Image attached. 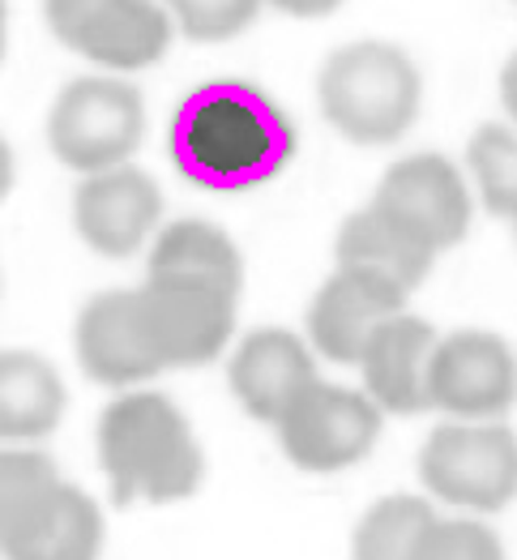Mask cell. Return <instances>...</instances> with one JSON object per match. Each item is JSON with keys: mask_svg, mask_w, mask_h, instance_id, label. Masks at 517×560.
I'll use <instances>...</instances> for the list:
<instances>
[{"mask_svg": "<svg viewBox=\"0 0 517 560\" xmlns=\"http://www.w3.org/2000/svg\"><path fill=\"white\" fill-rule=\"evenodd\" d=\"M295 150V125L261 86L219 78L188 91L172 120V154L205 188H252L274 180Z\"/></svg>", "mask_w": 517, "mask_h": 560, "instance_id": "6da1fadb", "label": "cell"}, {"mask_svg": "<svg viewBox=\"0 0 517 560\" xmlns=\"http://www.w3.org/2000/svg\"><path fill=\"white\" fill-rule=\"evenodd\" d=\"M98 467L111 479L120 505L188 501L205 479V454L192 436V423L167 394H120L98 416Z\"/></svg>", "mask_w": 517, "mask_h": 560, "instance_id": "7a4b0ae2", "label": "cell"}, {"mask_svg": "<svg viewBox=\"0 0 517 560\" xmlns=\"http://www.w3.org/2000/svg\"><path fill=\"white\" fill-rule=\"evenodd\" d=\"M326 120L355 145H389L420 116L423 78L415 60L393 44H346L317 78Z\"/></svg>", "mask_w": 517, "mask_h": 560, "instance_id": "3957f363", "label": "cell"}, {"mask_svg": "<svg viewBox=\"0 0 517 560\" xmlns=\"http://www.w3.org/2000/svg\"><path fill=\"white\" fill-rule=\"evenodd\" d=\"M420 483L462 514H501L517 497V441L501 423H440L420 450Z\"/></svg>", "mask_w": 517, "mask_h": 560, "instance_id": "277c9868", "label": "cell"}, {"mask_svg": "<svg viewBox=\"0 0 517 560\" xmlns=\"http://www.w3.org/2000/svg\"><path fill=\"white\" fill-rule=\"evenodd\" d=\"M145 133V103L120 78H78L56 94L47 141L56 159L82 176L125 167Z\"/></svg>", "mask_w": 517, "mask_h": 560, "instance_id": "5b68a950", "label": "cell"}, {"mask_svg": "<svg viewBox=\"0 0 517 560\" xmlns=\"http://www.w3.org/2000/svg\"><path fill=\"white\" fill-rule=\"evenodd\" d=\"M385 416L364 398V389L313 381L274 423L286 463L308 475H333L364 463L380 441Z\"/></svg>", "mask_w": 517, "mask_h": 560, "instance_id": "8992f818", "label": "cell"}, {"mask_svg": "<svg viewBox=\"0 0 517 560\" xmlns=\"http://www.w3.org/2000/svg\"><path fill=\"white\" fill-rule=\"evenodd\" d=\"M368 210L427 257L462 244L470 232L467 180L445 154H411L393 163L380 176Z\"/></svg>", "mask_w": 517, "mask_h": 560, "instance_id": "52a82bcc", "label": "cell"}, {"mask_svg": "<svg viewBox=\"0 0 517 560\" xmlns=\"http://www.w3.org/2000/svg\"><path fill=\"white\" fill-rule=\"evenodd\" d=\"M423 398L427 411H445L454 423H487L505 416L517 398L514 347L487 329H458L436 338Z\"/></svg>", "mask_w": 517, "mask_h": 560, "instance_id": "ba28073f", "label": "cell"}, {"mask_svg": "<svg viewBox=\"0 0 517 560\" xmlns=\"http://www.w3.org/2000/svg\"><path fill=\"white\" fill-rule=\"evenodd\" d=\"M60 44L103 69L133 73L167 56L172 22L158 0H44Z\"/></svg>", "mask_w": 517, "mask_h": 560, "instance_id": "9c48e42d", "label": "cell"}, {"mask_svg": "<svg viewBox=\"0 0 517 560\" xmlns=\"http://www.w3.org/2000/svg\"><path fill=\"white\" fill-rule=\"evenodd\" d=\"M145 347L158 369H201L227 351L235 334V300L192 282L145 279L133 291Z\"/></svg>", "mask_w": 517, "mask_h": 560, "instance_id": "30bf717a", "label": "cell"}, {"mask_svg": "<svg viewBox=\"0 0 517 560\" xmlns=\"http://www.w3.org/2000/svg\"><path fill=\"white\" fill-rule=\"evenodd\" d=\"M163 192L141 167H111L86 176L73 197L78 235L103 257H133L158 228Z\"/></svg>", "mask_w": 517, "mask_h": 560, "instance_id": "8fae6325", "label": "cell"}, {"mask_svg": "<svg viewBox=\"0 0 517 560\" xmlns=\"http://www.w3.org/2000/svg\"><path fill=\"white\" fill-rule=\"evenodd\" d=\"M398 313H407V291L393 282L360 270H333L308 304V351L326 355L329 364H360L373 329Z\"/></svg>", "mask_w": 517, "mask_h": 560, "instance_id": "7c38bea8", "label": "cell"}, {"mask_svg": "<svg viewBox=\"0 0 517 560\" xmlns=\"http://www.w3.org/2000/svg\"><path fill=\"white\" fill-rule=\"evenodd\" d=\"M235 402L261 423H279L282 411L313 385L317 360L308 351V342L291 329L266 326L244 334V342L235 347L232 364H227Z\"/></svg>", "mask_w": 517, "mask_h": 560, "instance_id": "4fadbf2b", "label": "cell"}, {"mask_svg": "<svg viewBox=\"0 0 517 560\" xmlns=\"http://www.w3.org/2000/svg\"><path fill=\"white\" fill-rule=\"evenodd\" d=\"M73 347H78V364L82 373L111 385V389H129L150 376H158V360L145 347L138 308H133V291H103L78 313L73 329Z\"/></svg>", "mask_w": 517, "mask_h": 560, "instance_id": "5bb4252c", "label": "cell"}, {"mask_svg": "<svg viewBox=\"0 0 517 560\" xmlns=\"http://www.w3.org/2000/svg\"><path fill=\"white\" fill-rule=\"evenodd\" d=\"M103 539L107 526L91 492L56 479L31 505V514H22V522L0 539V552L4 560H98Z\"/></svg>", "mask_w": 517, "mask_h": 560, "instance_id": "9a60e30c", "label": "cell"}, {"mask_svg": "<svg viewBox=\"0 0 517 560\" xmlns=\"http://www.w3.org/2000/svg\"><path fill=\"white\" fill-rule=\"evenodd\" d=\"M432 347H436L432 326L411 313H398L373 329V338L360 351V373H364V398L380 416L427 411L423 385H427Z\"/></svg>", "mask_w": 517, "mask_h": 560, "instance_id": "2e32d148", "label": "cell"}, {"mask_svg": "<svg viewBox=\"0 0 517 560\" xmlns=\"http://www.w3.org/2000/svg\"><path fill=\"white\" fill-rule=\"evenodd\" d=\"M158 282H192V287H210L223 295H239L244 282V261L239 248L223 228L205 223V219H180L172 228H163L154 248H150V275Z\"/></svg>", "mask_w": 517, "mask_h": 560, "instance_id": "e0dca14e", "label": "cell"}, {"mask_svg": "<svg viewBox=\"0 0 517 560\" xmlns=\"http://www.w3.org/2000/svg\"><path fill=\"white\" fill-rule=\"evenodd\" d=\"M69 394L60 373L35 351H0V441L31 445L64 420Z\"/></svg>", "mask_w": 517, "mask_h": 560, "instance_id": "ac0fdd59", "label": "cell"}, {"mask_svg": "<svg viewBox=\"0 0 517 560\" xmlns=\"http://www.w3.org/2000/svg\"><path fill=\"white\" fill-rule=\"evenodd\" d=\"M333 253H338V270H360V275H373V279H385L393 282L398 291H415L423 279H427V270H432V257L415 248L407 235H398L380 214H373L368 206L364 210H355L346 223H342V232H338V244H333Z\"/></svg>", "mask_w": 517, "mask_h": 560, "instance_id": "d6986e66", "label": "cell"}, {"mask_svg": "<svg viewBox=\"0 0 517 560\" xmlns=\"http://www.w3.org/2000/svg\"><path fill=\"white\" fill-rule=\"evenodd\" d=\"M432 501L423 497H380L368 514L355 522L351 535V560H420V548L436 522Z\"/></svg>", "mask_w": 517, "mask_h": 560, "instance_id": "ffe728a7", "label": "cell"}, {"mask_svg": "<svg viewBox=\"0 0 517 560\" xmlns=\"http://www.w3.org/2000/svg\"><path fill=\"white\" fill-rule=\"evenodd\" d=\"M467 163L483 206L496 219L517 214V138L509 125H483L467 145Z\"/></svg>", "mask_w": 517, "mask_h": 560, "instance_id": "44dd1931", "label": "cell"}, {"mask_svg": "<svg viewBox=\"0 0 517 560\" xmlns=\"http://www.w3.org/2000/svg\"><path fill=\"white\" fill-rule=\"evenodd\" d=\"M56 479H60V467L44 450H31V445L0 450V539L22 522V514H31V505Z\"/></svg>", "mask_w": 517, "mask_h": 560, "instance_id": "7402d4cb", "label": "cell"}, {"mask_svg": "<svg viewBox=\"0 0 517 560\" xmlns=\"http://www.w3.org/2000/svg\"><path fill=\"white\" fill-rule=\"evenodd\" d=\"M163 13L197 44H227L252 26L261 0H163Z\"/></svg>", "mask_w": 517, "mask_h": 560, "instance_id": "603a6c76", "label": "cell"}, {"mask_svg": "<svg viewBox=\"0 0 517 560\" xmlns=\"http://www.w3.org/2000/svg\"><path fill=\"white\" fill-rule=\"evenodd\" d=\"M420 560H505V544L479 517H436Z\"/></svg>", "mask_w": 517, "mask_h": 560, "instance_id": "cb8c5ba5", "label": "cell"}, {"mask_svg": "<svg viewBox=\"0 0 517 560\" xmlns=\"http://www.w3.org/2000/svg\"><path fill=\"white\" fill-rule=\"evenodd\" d=\"M270 4L282 9V13H291V18H326L342 0H270Z\"/></svg>", "mask_w": 517, "mask_h": 560, "instance_id": "d4e9b609", "label": "cell"}, {"mask_svg": "<svg viewBox=\"0 0 517 560\" xmlns=\"http://www.w3.org/2000/svg\"><path fill=\"white\" fill-rule=\"evenodd\" d=\"M9 188H13V150L0 138V201L9 197Z\"/></svg>", "mask_w": 517, "mask_h": 560, "instance_id": "484cf974", "label": "cell"}, {"mask_svg": "<svg viewBox=\"0 0 517 560\" xmlns=\"http://www.w3.org/2000/svg\"><path fill=\"white\" fill-rule=\"evenodd\" d=\"M4 35H9V0H0V60H4Z\"/></svg>", "mask_w": 517, "mask_h": 560, "instance_id": "4316f807", "label": "cell"}]
</instances>
